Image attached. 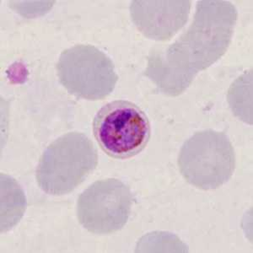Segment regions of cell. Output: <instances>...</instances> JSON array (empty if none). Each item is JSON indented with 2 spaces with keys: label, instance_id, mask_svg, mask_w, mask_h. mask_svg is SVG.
Wrapping results in <instances>:
<instances>
[{
  "label": "cell",
  "instance_id": "277c9868",
  "mask_svg": "<svg viewBox=\"0 0 253 253\" xmlns=\"http://www.w3.org/2000/svg\"><path fill=\"white\" fill-rule=\"evenodd\" d=\"M93 132L101 150L112 158H131L144 150L151 136L145 112L131 101H112L98 111Z\"/></svg>",
  "mask_w": 253,
  "mask_h": 253
},
{
  "label": "cell",
  "instance_id": "52a82bcc",
  "mask_svg": "<svg viewBox=\"0 0 253 253\" xmlns=\"http://www.w3.org/2000/svg\"><path fill=\"white\" fill-rule=\"evenodd\" d=\"M192 2L132 1L131 19L139 32L152 40L165 42L172 38L187 24Z\"/></svg>",
  "mask_w": 253,
  "mask_h": 253
},
{
  "label": "cell",
  "instance_id": "3957f363",
  "mask_svg": "<svg viewBox=\"0 0 253 253\" xmlns=\"http://www.w3.org/2000/svg\"><path fill=\"white\" fill-rule=\"evenodd\" d=\"M179 170L199 189H217L226 183L236 168V154L228 136L206 129L191 136L179 153Z\"/></svg>",
  "mask_w": 253,
  "mask_h": 253
},
{
  "label": "cell",
  "instance_id": "6da1fadb",
  "mask_svg": "<svg viewBox=\"0 0 253 253\" xmlns=\"http://www.w3.org/2000/svg\"><path fill=\"white\" fill-rule=\"evenodd\" d=\"M238 17L236 6L224 0H200L189 28L168 46L150 50L144 75L159 91L181 95L200 71L227 51Z\"/></svg>",
  "mask_w": 253,
  "mask_h": 253
},
{
  "label": "cell",
  "instance_id": "5b68a950",
  "mask_svg": "<svg viewBox=\"0 0 253 253\" xmlns=\"http://www.w3.org/2000/svg\"><path fill=\"white\" fill-rule=\"evenodd\" d=\"M56 69L59 82L70 95L89 101L108 96L118 81L112 59L92 45L63 50Z\"/></svg>",
  "mask_w": 253,
  "mask_h": 253
},
{
  "label": "cell",
  "instance_id": "7a4b0ae2",
  "mask_svg": "<svg viewBox=\"0 0 253 253\" xmlns=\"http://www.w3.org/2000/svg\"><path fill=\"white\" fill-rule=\"evenodd\" d=\"M98 152L84 133H65L49 144L36 170L38 186L49 195L72 193L94 171Z\"/></svg>",
  "mask_w": 253,
  "mask_h": 253
},
{
  "label": "cell",
  "instance_id": "8992f818",
  "mask_svg": "<svg viewBox=\"0 0 253 253\" xmlns=\"http://www.w3.org/2000/svg\"><path fill=\"white\" fill-rule=\"evenodd\" d=\"M133 195L123 181L107 178L95 181L79 197V222L95 235H109L122 230L129 219Z\"/></svg>",
  "mask_w": 253,
  "mask_h": 253
}]
</instances>
